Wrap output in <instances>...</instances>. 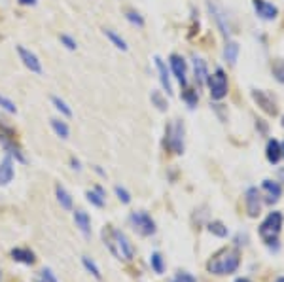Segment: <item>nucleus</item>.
Segmentation results:
<instances>
[{
  "label": "nucleus",
  "mask_w": 284,
  "mask_h": 282,
  "mask_svg": "<svg viewBox=\"0 0 284 282\" xmlns=\"http://www.w3.org/2000/svg\"><path fill=\"white\" fill-rule=\"evenodd\" d=\"M103 240L106 248L121 261H131L133 256H135V246L129 240V237L123 231L112 227V225H106L103 229Z\"/></svg>",
  "instance_id": "obj_1"
},
{
  "label": "nucleus",
  "mask_w": 284,
  "mask_h": 282,
  "mask_svg": "<svg viewBox=\"0 0 284 282\" xmlns=\"http://www.w3.org/2000/svg\"><path fill=\"white\" fill-rule=\"evenodd\" d=\"M241 265V256L237 248H222L220 252H216L214 256L208 259L207 269L212 274H231L239 269Z\"/></svg>",
  "instance_id": "obj_2"
},
{
  "label": "nucleus",
  "mask_w": 284,
  "mask_h": 282,
  "mask_svg": "<svg viewBox=\"0 0 284 282\" xmlns=\"http://www.w3.org/2000/svg\"><path fill=\"white\" fill-rule=\"evenodd\" d=\"M282 214L280 212H269L267 214V218L261 222V225H259V237H261V240L265 242L267 246H273L275 244L276 248V237H278V233H280V229H282Z\"/></svg>",
  "instance_id": "obj_3"
},
{
  "label": "nucleus",
  "mask_w": 284,
  "mask_h": 282,
  "mask_svg": "<svg viewBox=\"0 0 284 282\" xmlns=\"http://www.w3.org/2000/svg\"><path fill=\"white\" fill-rule=\"evenodd\" d=\"M165 144L171 150L172 154L180 155L184 154V123L182 121H174L167 125L165 131Z\"/></svg>",
  "instance_id": "obj_4"
},
{
  "label": "nucleus",
  "mask_w": 284,
  "mask_h": 282,
  "mask_svg": "<svg viewBox=\"0 0 284 282\" xmlns=\"http://www.w3.org/2000/svg\"><path fill=\"white\" fill-rule=\"evenodd\" d=\"M0 144L4 146V150L8 152V155L12 157H16V161L19 163H27V157L25 154L21 152V148L16 144V137H14V131L6 125H0Z\"/></svg>",
  "instance_id": "obj_5"
},
{
  "label": "nucleus",
  "mask_w": 284,
  "mask_h": 282,
  "mask_svg": "<svg viewBox=\"0 0 284 282\" xmlns=\"http://www.w3.org/2000/svg\"><path fill=\"white\" fill-rule=\"evenodd\" d=\"M208 87H210V97L214 99V101H222L225 95H227V76H225V72L222 69H218L212 74V76H208Z\"/></svg>",
  "instance_id": "obj_6"
},
{
  "label": "nucleus",
  "mask_w": 284,
  "mask_h": 282,
  "mask_svg": "<svg viewBox=\"0 0 284 282\" xmlns=\"http://www.w3.org/2000/svg\"><path fill=\"white\" fill-rule=\"evenodd\" d=\"M129 222L133 223V227L140 233V235H154L155 233V222L152 220V216L144 210H138V212H131L129 216Z\"/></svg>",
  "instance_id": "obj_7"
},
{
  "label": "nucleus",
  "mask_w": 284,
  "mask_h": 282,
  "mask_svg": "<svg viewBox=\"0 0 284 282\" xmlns=\"http://www.w3.org/2000/svg\"><path fill=\"white\" fill-rule=\"evenodd\" d=\"M208 10H210V14H212V18H214L218 29L222 31V35L229 36L231 31H229V23H227V16H225L224 8H222L218 2H214V0H208Z\"/></svg>",
  "instance_id": "obj_8"
},
{
  "label": "nucleus",
  "mask_w": 284,
  "mask_h": 282,
  "mask_svg": "<svg viewBox=\"0 0 284 282\" xmlns=\"http://www.w3.org/2000/svg\"><path fill=\"white\" fill-rule=\"evenodd\" d=\"M18 53H19V59L23 61V65H25L31 72L42 74V63H40V59L36 57V53H33L31 50L23 48V46H18Z\"/></svg>",
  "instance_id": "obj_9"
},
{
  "label": "nucleus",
  "mask_w": 284,
  "mask_h": 282,
  "mask_svg": "<svg viewBox=\"0 0 284 282\" xmlns=\"http://www.w3.org/2000/svg\"><path fill=\"white\" fill-rule=\"evenodd\" d=\"M244 203H246V212L248 216L256 218L261 210V197H259L258 188H248L246 189V195H244Z\"/></svg>",
  "instance_id": "obj_10"
},
{
  "label": "nucleus",
  "mask_w": 284,
  "mask_h": 282,
  "mask_svg": "<svg viewBox=\"0 0 284 282\" xmlns=\"http://www.w3.org/2000/svg\"><path fill=\"white\" fill-rule=\"evenodd\" d=\"M252 97H254V101L258 103V106L261 108V110L267 112V114H271V116H275V114H276V104H275V99H273L271 95L265 93V91H259V89H256V91H252Z\"/></svg>",
  "instance_id": "obj_11"
},
{
  "label": "nucleus",
  "mask_w": 284,
  "mask_h": 282,
  "mask_svg": "<svg viewBox=\"0 0 284 282\" xmlns=\"http://www.w3.org/2000/svg\"><path fill=\"white\" fill-rule=\"evenodd\" d=\"M169 63H171V70L172 74H174V78L180 82L182 86H186L188 84V78H186V61L182 59L180 55H171V59H169Z\"/></svg>",
  "instance_id": "obj_12"
},
{
  "label": "nucleus",
  "mask_w": 284,
  "mask_h": 282,
  "mask_svg": "<svg viewBox=\"0 0 284 282\" xmlns=\"http://www.w3.org/2000/svg\"><path fill=\"white\" fill-rule=\"evenodd\" d=\"M254 10H256V14H258L259 18L265 19V21L275 19L276 14H278L276 6H273V4L267 2V0H254Z\"/></svg>",
  "instance_id": "obj_13"
},
{
  "label": "nucleus",
  "mask_w": 284,
  "mask_h": 282,
  "mask_svg": "<svg viewBox=\"0 0 284 282\" xmlns=\"http://www.w3.org/2000/svg\"><path fill=\"white\" fill-rule=\"evenodd\" d=\"M14 180V159L12 155H6L0 163V186H8Z\"/></svg>",
  "instance_id": "obj_14"
},
{
  "label": "nucleus",
  "mask_w": 284,
  "mask_h": 282,
  "mask_svg": "<svg viewBox=\"0 0 284 282\" xmlns=\"http://www.w3.org/2000/svg\"><path fill=\"white\" fill-rule=\"evenodd\" d=\"M261 188H263V191H265L267 195V203H276L280 199V195H282V188H280V184L275 182V180H263Z\"/></svg>",
  "instance_id": "obj_15"
},
{
  "label": "nucleus",
  "mask_w": 284,
  "mask_h": 282,
  "mask_svg": "<svg viewBox=\"0 0 284 282\" xmlns=\"http://www.w3.org/2000/svg\"><path fill=\"white\" fill-rule=\"evenodd\" d=\"M155 61V67H157V72H159V82H161V86L163 89L167 91V95H172V86H171V78H169V70H167V65H165V61L161 57H154Z\"/></svg>",
  "instance_id": "obj_16"
},
{
  "label": "nucleus",
  "mask_w": 284,
  "mask_h": 282,
  "mask_svg": "<svg viewBox=\"0 0 284 282\" xmlns=\"http://www.w3.org/2000/svg\"><path fill=\"white\" fill-rule=\"evenodd\" d=\"M193 74H195V82L197 86H205L208 80V69L207 63L201 59V57H193Z\"/></svg>",
  "instance_id": "obj_17"
},
{
  "label": "nucleus",
  "mask_w": 284,
  "mask_h": 282,
  "mask_svg": "<svg viewBox=\"0 0 284 282\" xmlns=\"http://www.w3.org/2000/svg\"><path fill=\"white\" fill-rule=\"evenodd\" d=\"M74 223H76V227L84 235H89L91 233V218H89V214L86 210H82V208H78L76 212H74Z\"/></svg>",
  "instance_id": "obj_18"
},
{
  "label": "nucleus",
  "mask_w": 284,
  "mask_h": 282,
  "mask_svg": "<svg viewBox=\"0 0 284 282\" xmlns=\"http://www.w3.org/2000/svg\"><path fill=\"white\" fill-rule=\"evenodd\" d=\"M12 257L19 261V263H25V265H33L36 261L35 252L29 250V248H14L12 250Z\"/></svg>",
  "instance_id": "obj_19"
},
{
  "label": "nucleus",
  "mask_w": 284,
  "mask_h": 282,
  "mask_svg": "<svg viewBox=\"0 0 284 282\" xmlns=\"http://www.w3.org/2000/svg\"><path fill=\"white\" fill-rule=\"evenodd\" d=\"M265 155H267V159H269V163H278V159L282 157V148H280V142L275 140V138H271V140L267 142Z\"/></svg>",
  "instance_id": "obj_20"
},
{
  "label": "nucleus",
  "mask_w": 284,
  "mask_h": 282,
  "mask_svg": "<svg viewBox=\"0 0 284 282\" xmlns=\"http://www.w3.org/2000/svg\"><path fill=\"white\" fill-rule=\"evenodd\" d=\"M55 195H57V201H59V205L65 208V210H72V206H74V201H72V195H70L67 188L65 186H61L57 184L55 186Z\"/></svg>",
  "instance_id": "obj_21"
},
{
  "label": "nucleus",
  "mask_w": 284,
  "mask_h": 282,
  "mask_svg": "<svg viewBox=\"0 0 284 282\" xmlns=\"http://www.w3.org/2000/svg\"><path fill=\"white\" fill-rule=\"evenodd\" d=\"M50 123H52V129L55 131V135H57V137H61L63 140H67V138H69L70 129H69V125H67L65 121L59 120V118H52V120H50Z\"/></svg>",
  "instance_id": "obj_22"
},
{
  "label": "nucleus",
  "mask_w": 284,
  "mask_h": 282,
  "mask_svg": "<svg viewBox=\"0 0 284 282\" xmlns=\"http://www.w3.org/2000/svg\"><path fill=\"white\" fill-rule=\"evenodd\" d=\"M104 36H106V38H108V40H110L118 50H121V52H127V50H129L127 42H125V40L116 33V31H112V29H104Z\"/></svg>",
  "instance_id": "obj_23"
},
{
  "label": "nucleus",
  "mask_w": 284,
  "mask_h": 282,
  "mask_svg": "<svg viewBox=\"0 0 284 282\" xmlns=\"http://www.w3.org/2000/svg\"><path fill=\"white\" fill-rule=\"evenodd\" d=\"M224 57L229 65H235L237 63V57H239V44L237 42H227L224 50Z\"/></svg>",
  "instance_id": "obj_24"
},
{
  "label": "nucleus",
  "mask_w": 284,
  "mask_h": 282,
  "mask_svg": "<svg viewBox=\"0 0 284 282\" xmlns=\"http://www.w3.org/2000/svg\"><path fill=\"white\" fill-rule=\"evenodd\" d=\"M82 263H84V267H86L89 273L93 274L97 280H101V278H103V274H101V269L97 267V263H95V261L89 256H82Z\"/></svg>",
  "instance_id": "obj_25"
},
{
  "label": "nucleus",
  "mask_w": 284,
  "mask_h": 282,
  "mask_svg": "<svg viewBox=\"0 0 284 282\" xmlns=\"http://www.w3.org/2000/svg\"><path fill=\"white\" fill-rule=\"evenodd\" d=\"M52 103H53V106H55V108H57V110H59L61 114L65 116V118H72V108H70L69 104L65 103L61 97H55V95H53Z\"/></svg>",
  "instance_id": "obj_26"
},
{
  "label": "nucleus",
  "mask_w": 284,
  "mask_h": 282,
  "mask_svg": "<svg viewBox=\"0 0 284 282\" xmlns=\"http://www.w3.org/2000/svg\"><path fill=\"white\" fill-rule=\"evenodd\" d=\"M271 72L278 84H284V59H275L271 65Z\"/></svg>",
  "instance_id": "obj_27"
},
{
  "label": "nucleus",
  "mask_w": 284,
  "mask_h": 282,
  "mask_svg": "<svg viewBox=\"0 0 284 282\" xmlns=\"http://www.w3.org/2000/svg\"><path fill=\"white\" fill-rule=\"evenodd\" d=\"M150 99H152V104H154V106L159 112L167 110V106H169V104H167V99H165L163 95H161V91H152Z\"/></svg>",
  "instance_id": "obj_28"
},
{
  "label": "nucleus",
  "mask_w": 284,
  "mask_h": 282,
  "mask_svg": "<svg viewBox=\"0 0 284 282\" xmlns=\"http://www.w3.org/2000/svg\"><path fill=\"white\" fill-rule=\"evenodd\" d=\"M150 265H152V269H154L157 274H161L165 271V259L163 256L159 254V252H154L152 257H150Z\"/></svg>",
  "instance_id": "obj_29"
},
{
  "label": "nucleus",
  "mask_w": 284,
  "mask_h": 282,
  "mask_svg": "<svg viewBox=\"0 0 284 282\" xmlns=\"http://www.w3.org/2000/svg\"><path fill=\"white\" fill-rule=\"evenodd\" d=\"M86 197H87V201H89L91 205L97 206V208H103V206H104V195H101L97 189H93V191H87Z\"/></svg>",
  "instance_id": "obj_30"
},
{
  "label": "nucleus",
  "mask_w": 284,
  "mask_h": 282,
  "mask_svg": "<svg viewBox=\"0 0 284 282\" xmlns=\"http://www.w3.org/2000/svg\"><path fill=\"white\" fill-rule=\"evenodd\" d=\"M208 231L216 237H227V227L222 222H210L208 223Z\"/></svg>",
  "instance_id": "obj_31"
},
{
  "label": "nucleus",
  "mask_w": 284,
  "mask_h": 282,
  "mask_svg": "<svg viewBox=\"0 0 284 282\" xmlns=\"http://www.w3.org/2000/svg\"><path fill=\"white\" fill-rule=\"evenodd\" d=\"M0 108L6 110L8 114H16L18 112V106L12 103L8 97H4V95H0Z\"/></svg>",
  "instance_id": "obj_32"
},
{
  "label": "nucleus",
  "mask_w": 284,
  "mask_h": 282,
  "mask_svg": "<svg viewBox=\"0 0 284 282\" xmlns=\"http://www.w3.org/2000/svg\"><path fill=\"white\" fill-rule=\"evenodd\" d=\"M114 191H116V195H118V199H120L123 205H129L131 195H129V191H127V189L121 188V186H116V188H114Z\"/></svg>",
  "instance_id": "obj_33"
},
{
  "label": "nucleus",
  "mask_w": 284,
  "mask_h": 282,
  "mask_svg": "<svg viewBox=\"0 0 284 282\" xmlns=\"http://www.w3.org/2000/svg\"><path fill=\"white\" fill-rule=\"evenodd\" d=\"M36 282H57V278H55L52 269H42L40 274H38V278H36Z\"/></svg>",
  "instance_id": "obj_34"
},
{
  "label": "nucleus",
  "mask_w": 284,
  "mask_h": 282,
  "mask_svg": "<svg viewBox=\"0 0 284 282\" xmlns=\"http://www.w3.org/2000/svg\"><path fill=\"white\" fill-rule=\"evenodd\" d=\"M59 40H61V44L67 48V50H70V52H74L78 48V44H76V40L72 38V36H69V35H61L59 36Z\"/></svg>",
  "instance_id": "obj_35"
},
{
  "label": "nucleus",
  "mask_w": 284,
  "mask_h": 282,
  "mask_svg": "<svg viewBox=\"0 0 284 282\" xmlns=\"http://www.w3.org/2000/svg\"><path fill=\"white\" fill-rule=\"evenodd\" d=\"M171 282H197V280H195L193 274L186 273V271H180V273H176L174 276H172Z\"/></svg>",
  "instance_id": "obj_36"
},
{
  "label": "nucleus",
  "mask_w": 284,
  "mask_h": 282,
  "mask_svg": "<svg viewBox=\"0 0 284 282\" xmlns=\"http://www.w3.org/2000/svg\"><path fill=\"white\" fill-rule=\"evenodd\" d=\"M197 91H189V89H186V93H184V101L188 103L189 108H195V104H197Z\"/></svg>",
  "instance_id": "obj_37"
},
{
  "label": "nucleus",
  "mask_w": 284,
  "mask_h": 282,
  "mask_svg": "<svg viewBox=\"0 0 284 282\" xmlns=\"http://www.w3.org/2000/svg\"><path fill=\"white\" fill-rule=\"evenodd\" d=\"M125 18H127V21H131L133 25H137V27H144V19L140 18V16H138L137 12H127V14H125Z\"/></svg>",
  "instance_id": "obj_38"
},
{
  "label": "nucleus",
  "mask_w": 284,
  "mask_h": 282,
  "mask_svg": "<svg viewBox=\"0 0 284 282\" xmlns=\"http://www.w3.org/2000/svg\"><path fill=\"white\" fill-rule=\"evenodd\" d=\"M70 165H72V169H74V171H82V163L78 161L76 157H70Z\"/></svg>",
  "instance_id": "obj_39"
},
{
  "label": "nucleus",
  "mask_w": 284,
  "mask_h": 282,
  "mask_svg": "<svg viewBox=\"0 0 284 282\" xmlns=\"http://www.w3.org/2000/svg\"><path fill=\"white\" fill-rule=\"evenodd\" d=\"M19 4H23V6H35L36 0H19Z\"/></svg>",
  "instance_id": "obj_40"
},
{
  "label": "nucleus",
  "mask_w": 284,
  "mask_h": 282,
  "mask_svg": "<svg viewBox=\"0 0 284 282\" xmlns=\"http://www.w3.org/2000/svg\"><path fill=\"white\" fill-rule=\"evenodd\" d=\"M235 282H250V280H248V278H237Z\"/></svg>",
  "instance_id": "obj_41"
},
{
  "label": "nucleus",
  "mask_w": 284,
  "mask_h": 282,
  "mask_svg": "<svg viewBox=\"0 0 284 282\" xmlns=\"http://www.w3.org/2000/svg\"><path fill=\"white\" fill-rule=\"evenodd\" d=\"M280 148H282V157H284V142L280 144Z\"/></svg>",
  "instance_id": "obj_42"
},
{
  "label": "nucleus",
  "mask_w": 284,
  "mask_h": 282,
  "mask_svg": "<svg viewBox=\"0 0 284 282\" xmlns=\"http://www.w3.org/2000/svg\"><path fill=\"white\" fill-rule=\"evenodd\" d=\"M276 282H284V276H280V278H278Z\"/></svg>",
  "instance_id": "obj_43"
},
{
  "label": "nucleus",
  "mask_w": 284,
  "mask_h": 282,
  "mask_svg": "<svg viewBox=\"0 0 284 282\" xmlns=\"http://www.w3.org/2000/svg\"><path fill=\"white\" fill-rule=\"evenodd\" d=\"M0 280H2V271H0Z\"/></svg>",
  "instance_id": "obj_44"
},
{
  "label": "nucleus",
  "mask_w": 284,
  "mask_h": 282,
  "mask_svg": "<svg viewBox=\"0 0 284 282\" xmlns=\"http://www.w3.org/2000/svg\"><path fill=\"white\" fill-rule=\"evenodd\" d=\"M282 127H284V116H282Z\"/></svg>",
  "instance_id": "obj_45"
}]
</instances>
